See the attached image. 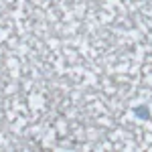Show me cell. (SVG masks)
Segmentation results:
<instances>
[{
	"label": "cell",
	"instance_id": "6da1fadb",
	"mask_svg": "<svg viewBox=\"0 0 152 152\" xmlns=\"http://www.w3.org/2000/svg\"><path fill=\"white\" fill-rule=\"evenodd\" d=\"M132 112H134V116H136V118H140V120H152L150 107H148L146 104H142V105H136V107H134Z\"/></svg>",
	"mask_w": 152,
	"mask_h": 152
}]
</instances>
